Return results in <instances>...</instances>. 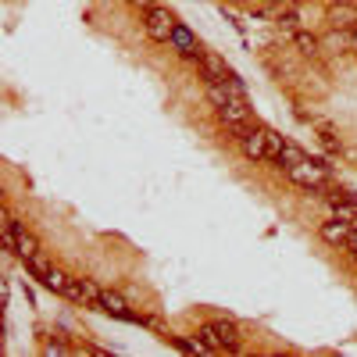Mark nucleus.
<instances>
[{"label": "nucleus", "mask_w": 357, "mask_h": 357, "mask_svg": "<svg viewBox=\"0 0 357 357\" xmlns=\"http://www.w3.org/2000/svg\"><path fill=\"white\" fill-rule=\"evenodd\" d=\"M264 139H268V161H275L279 168H282V136L279 132H272V129H264Z\"/></svg>", "instance_id": "obj_12"}, {"label": "nucleus", "mask_w": 357, "mask_h": 357, "mask_svg": "<svg viewBox=\"0 0 357 357\" xmlns=\"http://www.w3.org/2000/svg\"><path fill=\"white\" fill-rule=\"evenodd\" d=\"M321 47H333V50H347V47H354V40L343 33V29H333V36H325L321 40Z\"/></svg>", "instance_id": "obj_14"}, {"label": "nucleus", "mask_w": 357, "mask_h": 357, "mask_svg": "<svg viewBox=\"0 0 357 357\" xmlns=\"http://www.w3.org/2000/svg\"><path fill=\"white\" fill-rule=\"evenodd\" d=\"M240 151H243V158L254 161V165H257V161H268V139H264V129L254 126V129L240 139Z\"/></svg>", "instance_id": "obj_4"}, {"label": "nucleus", "mask_w": 357, "mask_h": 357, "mask_svg": "<svg viewBox=\"0 0 357 357\" xmlns=\"http://www.w3.org/2000/svg\"><path fill=\"white\" fill-rule=\"evenodd\" d=\"M79 282H82V293H86V304H100V293H104V289H100L93 279H79Z\"/></svg>", "instance_id": "obj_15"}, {"label": "nucleus", "mask_w": 357, "mask_h": 357, "mask_svg": "<svg viewBox=\"0 0 357 357\" xmlns=\"http://www.w3.org/2000/svg\"><path fill=\"white\" fill-rule=\"evenodd\" d=\"M15 254L22 257V261H29V257H36L40 254V240L33 232H29L25 225H18V236H15Z\"/></svg>", "instance_id": "obj_6"}, {"label": "nucleus", "mask_w": 357, "mask_h": 357, "mask_svg": "<svg viewBox=\"0 0 357 357\" xmlns=\"http://www.w3.org/2000/svg\"><path fill=\"white\" fill-rule=\"evenodd\" d=\"M350 40H354V50H357V25L350 29Z\"/></svg>", "instance_id": "obj_21"}, {"label": "nucleus", "mask_w": 357, "mask_h": 357, "mask_svg": "<svg viewBox=\"0 0 357 357\" xmlns=\"http://www.w3.org/2000/svg\"><path fill=\"white\" fill-rule=\"evenodd\" d=\"M65 296H68V301H75V304H86V293H82V282H79V279H72V282H68V289H65Z\"/></svg>", "instance_id": "obj_17"}, {"label": "nucleus", "mask_w": 357, "mask_h": 357, "mask_svg": "<svg viewBox=\"0 0 357 357\" xmlns=\"http://www.w3.org/2000/svg\"><path fill=\"white\" fill-rule=\"evenodd\" d=\"M350 232H354V222L336 218V215H333V222H321V229H318V236H321V240L329 243V247H347Z\"/></svg>", "instance_id": "obj_3"}, {"label": "nucleus", "mask_w": 357, "mask_h": 357, "mask_svg": "<svg viewBox=\"0 0 357 357\" xmlns=\"http://www.w3.org/2000/svg\"><path fill=\"white\" fill-rule=\"evenodd\" d=\"M333 4H354V0H333Z\"/></svg>", "instance_id": "obj_22"}, {"label": "nucleus", "mask_w": 357, "mask_h": 357, "mask_svg": "<svg viewBox=\"0 0 357 357\" xmlns=\"http://www.w3.org/2000/svg\"><path fill=\"white\" fill-rule=\"evenodd\" d=\"M329 22H333V29H354V22H357L354 4H333L329 8Z\"/></svg>", "instance_id": "obj_9"}, {"label": "nucleus", "mask_w": 357, "mask_h": 357, "mask_svg": "<svg viewBox=\"0 0 357 357\" xmlns=\"http://www.w3.org/2000/svg\"><path fill=\"white\" fill-rule=\"evenodd\" d=\"M347 254H350V257H357V225H354L350 240H347Z\"/></svg>", "instance_id": "obj_18"}, {"label": "nucleus", "mask_w": 357, "mask_h": 357, "mask_svg": "<svg viewBox=\"0 0 357 357\" xmlns=\"http://www.w3.org/2000/svg\"><path fill=\"white\" fill-rule=\"evenodd\" d=\"M97 307H104V311H111V314H118V318H136V314L129 311V304H126L114 289H104V293H100V304H97Z\"/></svg>", "instance_id": "obj_7"}, {"label": "nucleus", "mask_w": 357, "mask_h": 357, "mask_svg": "<svg viewBox=\"0 0 357 357\" xmlns=\"http://www.w3.org/2000/svg\"><path fill=\"white\" fill-rule=\"evenodd\" d=\"M129 4H132L136 11H143V15H146V11H151V8H154V0H129Z\"/></svg>", "instance_id": "obj_19"}, {"label": "nucleus", "mask_w": 357, "mask_h": 357, "mask_svg": "<svg viewBox=\"0 0 357 357\" xmlns=\"http://www.w3.org/2000/svg\"><path fill=\"white\" fill-rule=\"evenodd\" d=\"M146 36L154 43H172V33H175V18L165 11V8H151L146 11Z\"/></svg>", "instance_id": "obj_2"}, {"label": "nucleus", "mask_w": 357, "mask_h": 357, "mask_svg": "<svg viewBox=\"0 0 357 357\" xmlns=\"http://www.w3.org/2000/svg\"><path fill=\"white\" fill-rule=\"evenodd\" d=\"M296 161H304V154L296 151L293 143H286V146H282V168H289V165H296Z\"/></svg>", "instance_id": "obj_16"}, {"label": "nucleus", "mask_w": 357, "mask_h": 357, "mask_svg": "<svg viewBox=\"0 0 357 357\" xmlns=\"http://www.w3.org/2000/svg\"><path fill=\"white\" fill-rule=\"evenodd\" d=\"M211 329H215V336H218L222 354H240V329H236L232 321L218 318V321H211Z\"/></svg>", "instance_id": "obj_5"}, {"label": "nucleus", "mask_w": 357, "mask_h": 357, "mask_svg": "<svg viewBox=\"0 0 357 357\" xmlns=\"http://www.w3.org/2000/svg\"><path fill=\"white\" fill-rule=\"evenodd\" d=\"M293 43H296V50H301L304 57H318V54H321V40H318L314 33H307V29H296Z\"/></svg>", "instance_id": "obj_8"}, {"label": "nucleus", "mask_w": 357, "mask_h": 357, "mask_svg": "<svg viewBox=\"0 0 357 357\" xmlns=\"http://www.w3.org/2000/svg\"><path fill=\"white\" fill-rule=\"evenodd\" d=\"M286 175L293 178L296 186H304V190H321L325 183H329V168H325L321 161H311V158L289 165V168H286Z\"/></svg>", "instance_id": "obj_1"}, {"label": "nucleus", "mask_w": 357, "mask_h": 357, "mask_svg": "<svg viewBox=\"0 0 357 357\" xmlns=\"http://www.w3.org/2000/svg\"><path fill=\"white\" fill-rule=\"evenodd\" d=\"M204 93H207V100H211L215 111H222V107L232 100V89H229L225 82H204Z\"/></svg>", "instance_id": "obj_10"}, {"label": "nucleus", "mask_w": 357, "mask_h": 357, "mask_svg": "<svg viewBox=\"0 0 357 357\" xmlns=\"http://www.w3.org/2000/svg\"><path fill=\"white\" fill-rule=\"evenodd\" d=\"M25 268H29V275H36V279H43V275L50 272L54 264H50V261H47L43 254H36V257H29V261H25Z\"/></svg>", "instance_id": "obj_13"}, {"label": "nucleus", "mask_w": 357, "mask_h": 357, "mask_svg": "<svg viewBox=\"0 0 357 357\" xmlns=\"http://www.w3.org/2000/svg\"><path fill=\"white\" fill-rule=\"evenodd\" d=\"M40 282H43V286H47V289H50V293H65V289H68V282H72V279H68V275H65V272H61V268H50V272H47V275H43V279H40Z\"/></svg>", "instance_id": "obj_11"}, {"label": "nucleus", "mask_w": 357, "mask_h": 357, "mask_svg": "<svg viewBox=\"0 0 357 357\" xmlns=\"http://www.w3.org/2000/svg\"><path fill=\"white\" fill-rule=\"evenodd\" d=\"M264 4H268V8H275V11H286V8H289L286 0H264Z\"/></svg>", "instance_id": "obj_20"}]
</instances>
